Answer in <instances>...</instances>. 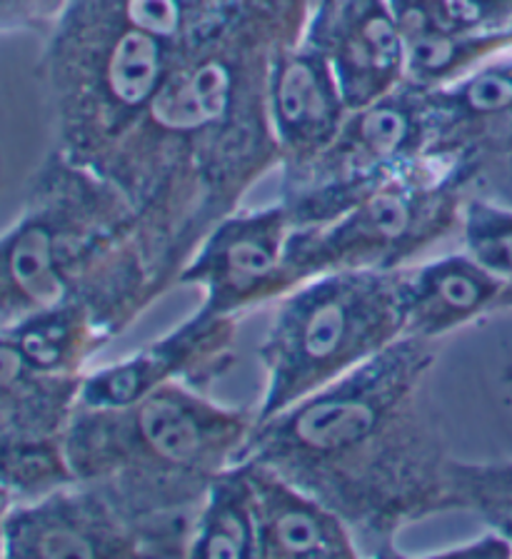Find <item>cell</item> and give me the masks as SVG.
<instances>
[{"label": "cell", "instance_id": "14", "mask_svg": "<svg viewBox=\"0 0 512 559\" xmlns=\"http://www.w3.org/2000/svg\"><path fill=\"white\" fill-rule=\"evenodd\" d=\"M306 31L328 50L350 110L407 83L405 40L390 0H330L308 17Z\"/></svg>", "mask_w": 512, "mask_h": 559}, {"label": "cell", "instance_id": "26", "mask_svg": "<svg viewBox=\"0 0 512 559\" xmlns=\"http://www.w3.org/2000/svg\"><path fill=\"white\" fill-rule=\"evenodd\" d=\"M0 500H5V502H11V497H8V492L3 489V485H0ZM13 504V502H11Z\"/></svg>", "mask_w": 512, "mask_h": 559}, {"label": "cell", "instance_id": "3", "mask_svg": "<svg viewBox=\"0 0 512 559\" xmlns=\"http://www.w3.org/2000/svg\"><path fill=\"white\" fill-rule=\"evenodd\" d=\"M253 423L255 409L176 382L120 407L78 402L63 450L75 483L100 487L123 510L147 557H188L207 487L238 462Z\"/></svg>", "mask_w": 512, "mask_h": 559}, {"label": "cell", "instance_id": "23", "mask_svg": "<svg viewBox=\"0 0 512 559\" xmlns=\"http://www.w3.org/2000/svg\"><path fill=\"white\" fill-rule=\"evenodd\" d=\"M5 31H33L46 35L31 0H0V33Z\"/></svg>", "mask_w": 512, "mask_h": 559}, {"label": "cell", "instance_id": "11", "mask_svg": "<svg viewBox=\"0 0 512 559\" xmlns=\"http://www.w3.org/2000/svg\"><path fill=\"white\" fill-rule=\"evenodd\" d=\"M238 322L228 314L195 310L138 353L85 372L78 402L120 407L176 382L207 392L236 362Z\"/></svg>", "mask_w": 512, "mask_h": 559}, {"label": "cell", "instance_id": "13", "mask_svg": "<svg viewBox=\"0 0 512 559\" xmlns=\"http://www.w3.org/2000/svg\"><path fill=\"white\" fill-rule=\"evenodd\" d=\"M267 103L281 175L298 173L323 153L350 112L328 50L308 31L277 50Z\"/></svg>", "mask_w": 512, "mask_h": 559}, {"label": "cell", "instance_id": "22", "mask_svg": "<svg viewBox=\"0 0 512 559\" xmlns=\"http://www.w3.org/2000/svg\"><path fill=\"white\" fill-rule=\"evenodd\" d=\"M463 252L500 280H512V203L467 195L460 221Z\"/></svg>", "mask_w": 512, "mask_h": 559}, {"label": "cell", "instance_id": "19", "mask_svg": "<svg viewBox=\"0 0 512 559\" xmlns=\"http://www.w3.org/2000/svg\"><path fill=\"white\" fill-rule=\"evenodd\" d=\"M5 332L40 372L60 378H83L88 362L112 340L98 314L81 302L38 312Z\"/></svg>", "mask_w": 512, "mask_h": 559}, {"label": "cell", "instance_id": "10", "mask_svg": "<svg viewBox=\"0 0 512 559\" xmlns=\"http://www.w3.org/2000/svg\"><path fill=\"white\" fill-rule=\"evenodd\" d=\"M293 221L281 203L238 210L221 221L198 245L178 285L201 287L203 312L242 318L277 302L295 283L288 273Z\"/></svg>", "mask_w": 512, "mask_h": 559}, {"label": "cell", "instance_id": "18", "mask_svg": "<svg viewBox=\"0 0 512 559\" xmlns=\"http://www.w3.org/2000/svg\"><path fill=\"white\" fill-rule=\"evenodd\" d=\"M188 557L255 559L258 507L250 469L242 460L225 467L207 487L190 532Z\"/></svg>", "mask_w": 512, "mask_h": 559}, {"label": "cell", "instance_id": "7", "mask_svg": "<svg viewBox=\"0 0 512 559\" xmlns=\"http://www.w3.org/2000/svg\"><path fill=\"white\" fill-rule=\"evenodd\" d=\"M467 190L430 157L407 165L335 221L295 227L288 273L298 287L343 270H401L460 233Z\"/></svg>", "mask_w": 512, "mask_h": 559}, {"label": "cell", "instance_id": "2", "mask_svg": "<svg viewBox=\"0 0 512 559\" xmlns=\"http://www.w3.org/2000/svg\"><path fill=\"white\" fill-rule=\"evenodd\" d=\"M438 343L401 337L345 378L255 417L238 460L281 472L343 520L362 559L403 557L413 522L450 512Z\"/></svg>", "mask_w": 512, "mask_h": 559}, {"label": "cell", "instance_id": "9", "mask_svg": "<svg viewBox=\"0 0 512 559\" xmlns=\"http://www.w3.org/2000/svg\"><path fill=\"white\" fill-rule=\"evenodd\" d=\"M428 151L467 190L512 203V48L428 91Z\"/></svg>", "mask_w": 512, "mask_h": 559}, {"label": "cell", "instance_id": "17", "mask_svg": "<svg viewBox=\"0 0 512 559\" xmlns=\"http://www.w3.org/2000/svg\"><path fill=\"white\" fill-rule=\"evenodd\" d=\"M83 378L40 372L0 332V440H63Z\"/></svg>", "mask_w": 512, "mask_h": 559}, {"label": "cell", "instance_id": "25", "mask_svg": "<svg viewBox=\"0 0 512 559\" xmlns=\"http://www.w3.org/2000/svg\"><path fill=\"white\" fill-rule=\"evenodd\" d=\"M505 310H512V280H508L505 287H502L500 300H498V310H495V312H505Z\"/></svg>", "mask_w": 512, "mask_h": 559}, {"label": "cell", "instance_id": "12", "mask_svg": "<svg viewBox=\"0 0 512 559\" xmlns=\"http://www.w3.org/2000/svg\"><path fill=\"white\" fill-rule=\"evenodd\" d=\"M5 557L116 559L147 557V552L135 524L100 487L73 479L8 510Z\"/></svg>", "mask_w": 512, "mask_h": 559}, {"label": "cell", "instance_id": "15", "mask_svg": "<svg viewBox=\"0 0 512 559\" xmlns=\"http://www.w3.org/2000/svg\"><path fill=\"white\" fill-rule=\"evenodd\" d=\"M505 280L495 277L463 250L405 267L403 337L438 340L498 310Z\"/></svg>", "mask_w": 512, "mask_h": 559}, {"label": "cell", "instance_id": "6", "mask_svg": "<svg viewBox=\"0 0 512 559\" xmlns=\"http://www.w3.org/2000/svg\"><path fill=\"white\" fill-rule=\"evenodd\" d=\"M401 270H343L310 277L277 300L258 347L265 390L255 417L306 400L403 337Z\"/></svg>", "mask_w": 512, "mask_h": 559}, {"label": "cell", "instance_id": "20", "mask_svg": "<svg viewBox=\"0 0 512 559\" xmlns=\"http://www.w3.org/2000/svg\"><path fill=\"white\" fill-rule=\"evenodd\" d=\"M405 48L440 38L512 33V0H390Z\"/></svg>", "mask_w": 512, "mask_h": 559}, {"label": "cell", "instance_id": "24", "mask_svg": "<svg viewBox=\"0 0 512 559\" xmlns=\"http://www.w3.org/2000/svg\"><path fill=\"white\" fill-rule=\"evenodd\" d=\"M11 507V502L0 500V557H5V514Z\"/></svg>", "mask_w": 512, "mask_h": 559}, {"label": "cell", "instance_id": "4", "mask_svg": "<svg viewBox=\"0 0 512 559\" xmlns=\"http://www.w3.org/2000/svg\"><path fill=\"white\" fill-rule=\"evenodd\" d=\"M158 297L123 192L53 147L0 235V332L81 302L116 337Z\"/></svg>", "mask_w": 512, "mask_h": 559}, {"label": "cell", "instance_id": "16", "mask_svg": "<svg viewBox=\"0 0 512 559\" xmlns=\"http://www.w3.org/2000/svg\"><path fill=\"white\" fill-rule=\"evenodd\" d=\"M242 462L255 489L260 559H360L350 530L333 510L281 472L255 460Z\"/></svg>", "mask_w": 512, "mask_h": 559}, {"label": "cell", "instance_id": "1", "mask_svg": "<svg viewBox=\"0 0 512 559\" xmlns=\"http://www.w3.org/2000/svg\"><path fill=\"white\" fill-rule=\"evenodd\" d=\"M308 17V0H230L93 168L133 207L160 297L205 235L281 168L267 85L277 50Z\"/></svg>", "mask_w": 512, "mask_h": 559}, {"label": "cell", "instance_id": "8", "mask_svg": "<svg viewBox=\"0 0 512 559\" xmlns=\"http://www.w3.org/2000/svg\"><path fill=\"white\" fill-rule=\"evenodd\" d=\"M428 133V87L403 83L385 98L350 110L306 168L281 175L277 203L288 210L293 227L335 221L425 157Z\"/></svg>", "mask_w": 512, "mask_h": 559}, {"label": "cell", "instance_id": "21", "mask_svg": "<svg viewBox=\"0 0 512 559\" xmlns=\"http://www.w3.org/2000/svg\"><path fill=\"white\" fill-rule=\"evenodd\" d=\"M450 512H471L485 527L512 545V460H450Z\"/></svg>", "mask_w": 512, "mask_h": 559}, {"label": "cell", "instance_id": "5", "mask_svg": "<svg viewBox=\"0 0 512 559\" xmlns=\"http://www.w3.org/2000/svg\"><path fill=\"white\" fill-rule=\"evenodd\" d=\"M230 0H68L38 75L56 151L95 168Z\"/></svg>", "mask_w": 512, "mask_h": 559}]
</instances>
